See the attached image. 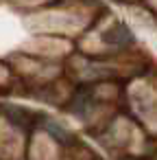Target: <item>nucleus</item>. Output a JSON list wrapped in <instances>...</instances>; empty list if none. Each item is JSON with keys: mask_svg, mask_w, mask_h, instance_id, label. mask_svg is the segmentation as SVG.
I'll list each match as a JSON object with an SVG mask.
<instances>
[{"mask_svg": "<svg viewBox=\"0 0 157 160\" xmlns=\"http://www.w3.org/2000/svg\"><path fill=\"white\" fill-rule=\"evenodd\" d=\"M48 134H50V136H55V138H57L59 142H63V145L72 140V136H70V134H68V132H66L59 123H53V121L48 123Z\"/></svg>", "mask_w": 157, "mask_h": 160, "instance_id": "f03ea898", "label": "nucleus"}, {"mask_svg": "<svg viewBox=\"0 0 157 160\" xmlns=\"http://www.w3.org/2000/svg\"><path fill=\"white\" fill-rule=\"evenodd\" d=\"M122 40H131V33L122 24H118V27H113L111 31L105 33V42H109V44H122Z\"/></svg>", "mask_w": 157, "mask_h": 160, "instance_id": "f257e3e1", "label": "nucleus"}]
</instances>
